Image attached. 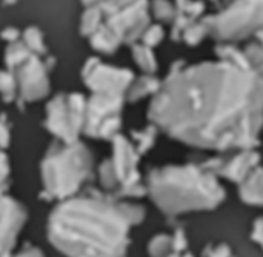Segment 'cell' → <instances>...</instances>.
Wrapping results in <instances>:
<instances>
[{
	"instance_id": "cell-5",
	"label": "cell",
	"mask_w": 263,
	"mask_h": 257,
	"mask_svg": "<svg viewBox=\"0 0 263 257\" xmlns=\"http://www.w3.org/2000/svg\"><path fill=\"white\" fill-rule=\"evenodd\" d=\"M86 100L80 94L58 95L48 105L46 126L63 143L77 141L84 128Z\"/></svg>"
},
{
	"instance_id": "cell-6",
	"label": "cell",
	"mask_w": 263,
	"mask_h": 257,
	"mask_svg": "<svg viewBox=\"0 0 263 257\" xmlns=\"http://www.w3.org/2000/svg\"><path fill=\"white\" fill-rule=\"evenodd\" d=\"M122 97L98 94L86 102L84 131L90 135L109 136L120 126V111Z\"/></svg>"
},
{
	"instance_id": "cell-3",
	"label": "cell",
	"mask_w": 263,
	"mask_h": 257,
	"mask_svg": "<svg viewBox=\"0 0 263 257\" xmlns=\"http://www.w3.org/2000/svg\"><path fill=\"white\" fill-rule=\"evenodd\" d=\"M146 193L167 215L212 210L225 199L215 172L195 164L163 166L149 174Z\"/></svg>"
},
{
	"instance_id": "cell-1",
	"label": "cell",
	"mask_w": 263,
	"mask_h": 257,
	"mask_svg": "<svg viewBox=\"0 0 263 257\" xmlns=\"http://www.w3.org/2000/svg\"><path fill=\"white\" fill-rule=\"evenodd\" d=\"M148 115L157 128L187 145L252 149L263 127V76L249 62L193 64L161 84Z\"/></svg>"
},
{
	"instance_id": "cell-14",
	"label": "cell",
	"mask_w": 263,
	"mask_h": 257,
	"mask_svg": "<svg viewBox=\"0 0 263 257\" xmlns=\"http://www.w3.org/2000/svg\"><path fill=\"white\" fill-rule=\"evenodd\" d=\"M246 57L249 64L263 76V43L251 45V48L247 50Z\"/></svg>"
},
{
	"instance_id": "cell-15",
	"label": "cell",
	"mask_w": 263,
	"mask_h": 257,
	"mask_svg": "<svg viewBox=\"0 0 263 257\" xmlns=\"http://www.w3.org/2000/svg\"><path fill=\"white\" fill-rule=\"evenodd\" d=\"M18 257H43V256H41L40 252L36 251V249H31V251L25 252V253H22Z\"/></svg>"
},
{
	"instance_id": "cell-7",
	"label": "cell",
	"mask_w": 263,
	"mask_h": 257,
	"mask_svg": "<svg viewBox=\"0 0 263 257\" xmlns=\"http://www.w3.org/2000/svg\"><path fill=\"white\" fill-rule=\"evenodd\" d=\"M133 82V74L128 69L107 64H94L86 72V84L98 94L123 97Z\"/></svg>"
},
{
	"instance_id": "cell-12",
	"label": "cell",
	"mask_w": 263,
	"mask_h": 257,
	"mask_svg": "<svg viewBox=\"0 0 263 257\" xmlns=\"http://www.w3.org/2000/svg\"><path fill=\"white\" fill-rule=\"evenodd\" d=\"M240 197L251 205H263V169L254 167L240 182Z\"/></svg>"
},
{
	"instance_id": "cell-9",
	"label": "cell",
	"mask_w": 263,
	"mask_h": 257,
	"mask_svg": "<svg viewBox=\"0 0 263 257\" xmlns=\"http://www.w3.org/2000/svg\"><path fill=\"white\" fill-rule=\"evenodd\" d=\"M115 141V153L112 162L113 170H115L117 179L120 182L127 184L128 187H133L135 184L136 175V162H138V153L135 152V148L126 140L123 136L116 135L113 138Z\"/></svg>"
},
{
	"instance_id": "cell-8",
	"label": "cell",
	"mask_w": 263,
	"mask_h": 257,
	"mask_svg": "<svg viewBox=\"0 0 263 257\" xmlns=\"http://www.w3.org/2000/svg\"><path fill=\"white\" fill-rule=\"evenodd\" d=\"M263 23V0L244 4L239 12H234L230 17L220 20L215 26V33L221 39H240L244 38L253 28Z\"/></svg>"
},
{
	"instance_id": "cell-10",
	"label": "cell",
	"mask_w": 263,
	"mask_h": 257,
	"mask_svg": "<svg viewBox=\"0 0 263 257\" xmlns=\"http://www.w3.org/2000/svg\"><path fill=\"white\" fill-rule=\"evenodd\" d=\"M252 149H240V152L233 154L230 158L218 162V166H215V170L211 171L216 175L229 177L234 181L241 182L258 163V153Z\"/></svg>"
},
{
	"instance_id": "cell-2",
	"label": "cell",
	"mask_w": 263,
	"mask_h": 257,
	"mask_svg": "<svg viewBox=\"0 0 263 257\" xmlns=\"http://www.w3.org/2000/svg\"><path fill=\"white\" fill-rule=\"evenodd\" d=\"M143 207L94 197L63 199L49 217L51 243L68 257H123Z\"/></svg>"
},
{
	"instance_id": "cell-11",
	"label": "cell",
	"mask_w": 263,
	"mask_h": 257,
	"mask_svg": "<svg viewBox=\"0 0 263 257\" xmlns=\"http://www.w3.org/2000/svg\"><path fill=\"white\" fill-rule=\"evenodd\" d=\"M23 93L27 99H40L49 91V80L43 64L37 59L28 62L27 68L23 71Z\"/></svg>"
},
{
	"instance_id": "cell-13",
	"label": "cell",
	"mask_w": 263,
	"mask_h": 257,
	"mask_svg": "<svg viewBox=\"0 0 263 257\" xmlns=\"http://www.w3.org/2000/svg\"><path fill=\"white\" fill-rule=\"evenodd\" d=\"M134 59L144 71L153 72L156 69V59L148 48H136L134 51Z\"/></svg>"
},
{
	"instance_id": "cell-4",
	"label": "cell",
	"mask_w": 263,
	"mask_h": 257,
	"mask_svg": "<svg viewBox=\"0 0 263 257\" xmlns=\"http://www.w3.org/2000/svg\"><path fill=\"white\" fill-rule=\"evenodd\" d=\"M92 171V154L79 140L53 145L43 161L45 192L58 199L71 198Z\"/></svg>"
}]
</instances>
